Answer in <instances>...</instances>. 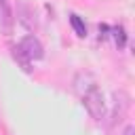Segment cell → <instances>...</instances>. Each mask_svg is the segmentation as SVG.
Here are the masks:
<instances>
[{
    "mask_svg": "<svg viewBox=\"0 0 135 135\" xmlns=\"http://www.w3.org/2000/svg\"><path fill=\"white\" fill-rule=\"evenodd\" d=\"M74 86H76V93L80 95L86 112L95 118V120H101L105 116V99H103V93L99 91L97 86V80L93 78V74L89 72H80L74 80Z\"/></svg>",
    "mask_w": 135,
    "mask_h": 135,
    "instance_id": "obj_1",
    "label": "cell"
},
{
    "mask_svg": "<svg viewBox=\"0 0 135 135\" xmlns=\"http://www.w3.org/2000/svg\"><path fill=\"white\" fill-rule=\"evenodd\" d=\"M17 46L23 51V55H25L30 61L42 59V57H44V49H42V44H40V40H38L36 36H23L21 42H19Z\"/></svg>",
    "mask_w": 135,
    "mask_h": 135,
    "instance_id": "obj_2",
    "label": "cell"
},
{
    "mask_svg": "<svg viewBox=\"0 0 135 135\" xmlns=\"http://www.w3.org/2000/svg\"><path fill=\"white\" fill-rule=\"evenodd\" d=\"M129 105H131V97H129L124 91H116V93H114V114H112V124H114V122H120V120L124 118Z\"/></svg>",
    "mask_w": 135,
    "mask_h": 135,
    "instance_id": "obj_3",
    "label": "cell"
},
{
    "mask_svg": "<svg viewBox=\"0 0 135 135\" xmlns=\"http://www.w3.org/2000/svg\"><path fill=\"white\" fill-rule=\"evenodd\" d=\"M13 23H15V17H13V11H11L8 2L0 0V30L4 34H11L13 32Z\"/></svg>",
    "mask_w": 135,
    "mask_h": 135,
    "instance_id": "obj_4",
    "label": "cell"
},
{
    "mask_svg": "<svg viewBox=\"0 0 135 135\" xmlns=\"http://www.w3.org/2000/svg\"><path fill=\"white\" fill-rule=\"evenodd\" d=\"M11 51H13V57H15V61L19 63V68H21L23 72H27V74H30V72H32V61H30V59L23 55V51H21L19 46H13Z\"/></svg>",
    "mask_w": 135,
    "mask_h": 135,
    "instance_id": "obj_5",
    "label": "cell"
},
{
    "mask_svg": "<svg viewBox=\"0 0 135 135\" xmlns=\"http://www.w3.org/2000/svg\"><path fill=\"white\" fill-rule=\"evenodd\" d=\"M110 32H112L114 44H116L118 49H124V46H127V32H124V27H122V25H114V27H110Z\"/></svg>",
    "mask_w": 135,
    "mask_h": 135,
    "instance_id": "obj_6",
    "label": "cell"
},
{
    "mask_svg": "<svg viewBox=\"0 0 135 135\" xmlns=\"http://www.w3.org/2000/svg\"><path fill=\"white\" fill-rule=\"evenodd\" d=\"M70 23H72V27H74V32H76V36H80V38H84L86 36V25H84V21L78 17V15H70Z\"/></svg>",
    "mask_w": 135,
    "mask_h": 135,
    "instance_id": "obj_7",
    "label": "cell"
},
{
    "mask_svg": "<svg viewBox=\"0 0 135 135\" xmlns=\"http://www.w3.org/2000/svg\"><path fill=\"white\" fill-rule=\"evenodd\" d=\"M108 32H110V27H108L105 23H101V25H99V36H101V38H105V36H108Z\"/></svg>",
    "mask_w": 135,
    "mask_h": 135,
    "instance_id": "obj_8",
    "label": "cell"
},
{
    "mask_svg": "<svg viewBox=\"0 0 135 135\" xmlns=\"http://www.w3.org/2000/svg\"><path fill=\"white\" fill-rule=\"evenodd\" d=\"M122 135H135V127H133V124H127V127H124V133H122Z\"/></svg>",
    "mask_w": 135,
    "mask_h": 135,
    "instance_id": "obj_9",
    "label": "cell"
}]
</instances>
